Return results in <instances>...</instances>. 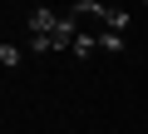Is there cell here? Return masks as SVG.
<instances>
[{
	"mask_svg": "<svg viewBox=\"0 0 148 134\" xmlns=\"http://www.w3.org/2000/svg\"><path fill=\"white\" fill-rule=\"evenodd\" d=\"M69 5H104V0H69Z\"/></svg>",
	"mask_w": 148,
	"mask_h": 134,
	"instance_id": "obj_5",
	"label": "cell"
},
{
	"mask_svg": "<svg viewBox=\"0 0 148 134\" xmlns=\"http://www.w3.org/2000/svg\"><path fill=\"white\" fill-rule=\"evenodd\" d=\"M0 65H5V70H15V65H20V50H15V45H0Z\"/></svg>",
	"mask_w": 148,
	"mask_h": 134,
	"instance_id": "obj_3",
	"label": "cell"
},
{
	"mask_svg": "<svg viewBox=\"0 0 148 134\" xmlns=\"http://www.w3.org/2000/svg\"><path fill=\"white\" fill-rule=\"evenodd\" d=\"M74 40H79V25L69 20V10H64V15L35 10V15H30V50H35V55H45V50H74Z\"/></svg>",
	"mask_w": 148,
	"mask_h": 134,
	"instance_id": "obj_1",
	"label": "cell"
},
{
	"mask_svg": "<svg viewBox=\"0 0 148 134\" xmlns=\"http://www.w3.org/2000/svg\"><path fill=\"white\" fill-rule=\"evenodd\" d=\"M99 50H123V35H119V30H109V35H99Z\"/></svg>",
	"mask_w": 148,
	"mask_h": 134,
	"instance_id": "obj_4",
	"label": "cell"
},
{
	"mask_svg": "<svg viewBox=\"0 0 148 134\" xmlns=\"http://www.w3.org/2000/svg\"><path fill=\"white\" fill-rule=\"evenodd\" d=\"M94 50H99V35H84V30H79V40H74V55H79V60H89Z\"/></svg>",
	"mask_w": 148,
	"mask_h": 134,
	"instance_id": "obj_2",
	"label": "cell"
}]
</instances>
